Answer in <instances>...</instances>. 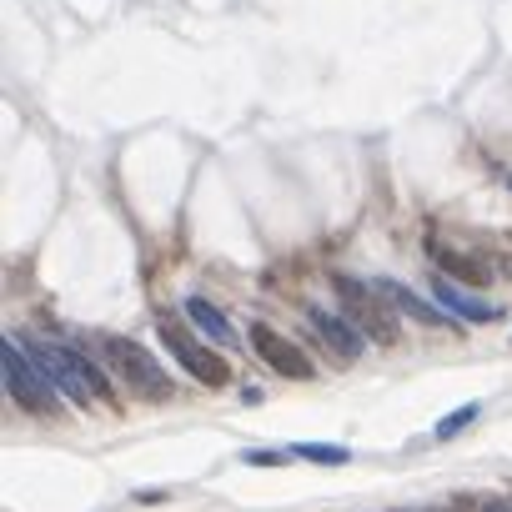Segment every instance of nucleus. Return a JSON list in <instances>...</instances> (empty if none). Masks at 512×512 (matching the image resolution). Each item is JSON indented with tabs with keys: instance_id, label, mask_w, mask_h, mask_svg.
<instances>
[{
	"instance_id": "nucleus-1",
	"label": "nucleus",
	"mask_w": 512,
	"mask_h": 512,
	"mask_svg": "<svg viewBox=\"0 0 512 512\" xmlns=\"http://www.w3.org/2000/svg\"><path fill=\"white\" fill-rule=\"evenodd\" d=\"M96 352H101V362H106L131 392H141V397H151V402H166V397H171V377L156 367L151 347H141V342H131V337H106Z\"/></svg>"
},
{
	"instance_id": "nucleus-2",
	"label": "nucleus",
	"mask_w": 512,
	"mask_h": 512,
	"mask_svg": "<svg viewBox=\"0 0 512 512\" xmlns=\"http://www.w3.org/2000/svg\"><path fill=\"white\" fill-rule=\"evenodd\" d=\"M0 367H6V387H11V397H16L26 412L51 417V412L61 407V402H56V382L26 357L21 337H6V347H0Z\"/></svg>"
},
{
	"instance_id": "nucleus-3",
	"label": "nucleus",
	"mask_w": 512,
	"mask_h": 512,
	"mask_svg": "<svg viewBox=\"0 0 512 512\" xmlns=\"http://www.w3.org/2000/svg\"><path fill=\"white\" fill-rule=\"evenodd\" d=\"M332 287H337V297H342V317H352L372 342H382V347H397V317L387 312V297L377 292V287H367V282H357V277H332Z\"/></svg>"
},
{
	"instance_id": "nucleus-4",
	"label": "nucleus",
	"mask_w": 512,
	"mask_h": 512,
	"mask_svg": "<svg viewBox=\"0 0 512 512\" xmlns=\"http://www.w3.org/2000/svg\"><path fill=\"white\" fill-rule=\"evenodd\" d=\"M161 347H171V357H176V362H181V367H186V372H191L201 387H226V382H231V367H226L216 352H206V347H201L191 332H181L171 317L161 322Z\"/></svg>"
},
{
	"instance_id": "nucleus-5",
	"label": "nucleus",
	"mask_w": 512,
	"mask_h": 512,
	"mask_svg": "<svg viewBox=\"0 0 512 512\" xmlns=\"http://www.w3.org/2000/svg\"><path fill=\"white\" fill-rule=\"evenodd\" d=\"M307 327L322 337V347H332L337 362H357V357L367 352L362 327H357L352 317H337V312H327V307H307Z\"/></svg>"
},
{
	"instance_id": "nucleus-6",
	"label": "nucleus",
	"mask_w": 512,
	"mask_h": 512,
	"mask_svg": "<svg viewBox=\"0 0 512 512\" xmlns=\"http://www.w3.org/2000/svg\"><path fill=\"white\" fill-rule=\"evenodd\" d=\"M251 347H256V357H262L272 372H282V377H297V382H307L312 377V362H307V352L302 347H292L282 332H272L267 322H256L251 327Z\"/></svg>"
},
{
	"instance_id": "nucleus-7",
	"label": "nucleus",
	"mask_w": 512,
	"mask_h": 512,
	"mask_svg": "<svg viewBox=\"0 0 512 512\" xmlns=\"http://www.w3.org/2000/svg\"><path fill=\"white\" fill-rule=\"evenodd\" d=\"M432 297H437L442 307H452L462 322H497V317H502V307H492V302H482V297H467L452 277H437V282H432Z\"/></svg>"
},
{
	"instance_id": "nucleus-8",
	"label": "nucleus",
	"mask_w": 512,
	"mask_h": 512,
	"mask_svg": "<svg viewBox=\"0 0 512 512\" xmlns=\"http://www.w3.org/2000/svg\"><path fill=\"white\" fill-rule=\"evenodd\" d=\"M372 287H377V292L387 297V307H397V312H407L412 322H427V327H447V317H442L437 307H427V302H422V297H417L412 287H402V282H387V277H377Z\"/></svg>"
},
{
	"instance_id": "nucleus-9",
	"label": "nucleus",
	"mask_w": 512,
	"mask_h": 512,
	"mask_svg": "<svg viewBox=\"0 0 512 512\" xmlns=\"http://www.w3.org/2000/svg\"><path fill=\"white\" fill-rule=\"evenodd\" d=\"M427 256L452 277V282H472V287H482L487 282V267H477L472 256H462V251H452V246H442V241H427Z\"/></svg>"
},
{
	"instance_id": "nucleus-10",
	"label": "nucleus",
	"mask_w": 512,
	"mask_h": 512,
	"mask_svg": "<svg viewBox=\"0 0 512 512\" xmlns=\"http://www.w3.org/2000/svg\"><path fill=\"white\" fill-rule=\"evenodd\" d=\"M186 317L206 332V337H216V342H226V347H236V327L206 302V297H186Z\"/></svg>"
},
{
	"instance_id": "nucleus-11",
	"label": "nucleus",
	"mask_w": 512,
	"mask_h": 512,
	"mask_svg": "<svg viewBox=\"0 0 512 512\" xmlns=\"http://www.w3.org/2000/svg\"><path fill=\"white\" fill-rule=\"evenodd\" d=\"M472 422H477V402H467V407L447 412V417L437 422V432H432V437H437V442H452V437H457V432H467Z\"/></svg>"
},
{
	"instance_id": "nucleus-12",
	"label": "nucleus",
	"mask_w": 512,
	"mask_h": 512,
	"mask_svg": "<svg viewBox=\"0 0 512 512\" xmlns=\"http://www.w3.org/2000/svg\"><path fill=\"white\" fill-rule=\"evenodd\" d=\"M292 457H307V462H347V447H332V442H297Z\"/></svg>"
},
{
	"instance_id": "nucleus-13",
	"label": "nucleus",
	"mask_w": 512,
	"mask_h": 512,
	"mask_svg": "<svg viewBox=\"0 0 512 512\" xmlns=\"http://www.w3.org/2000/svg\"><path fill=\"white\" fill-rule=\"evenodd\" d=\"M246 462H251V467H282L287 452H246Z\"/></svg>"
},
{
	"instance_id": "nucleus-14",
	"label": "nucleus",
	"mask_w": 512,
	"mask_h": 512,
	"mask_svg": "<svg viewBox=\"0 0 512 512\" xmlns=\"http://www.w3.org/2000/svg\"><path fill=\"white\" fill-rule=\"evenodd\" d=\"M482 512H512V502H507V497H492V502H487Z\"/></svg>"
},
{
	"instance_id": "nucleus-15",
	"label": "nucleus",
	"mask_w": 512,
	"mask_h": 512,
	"mask_svg": "<svg viewBox=\"0 0 512 512\" xmlns=\"http://www.w3.org/2000/svg\"><path fill=\"white\" fill-rule=\"evenodd\" d=\"M392 512H417V507H392Z\"/></svg>"
},
{
	"instance_id": "nucleus-16",
	"label": "nucleus",
	"mask_w": 512,
	"mask_h": 512,
	"mask_svg": "<svg viewBox=\"0 0 512 512\" xmlns=\"http://www.w3.org/2000/svg\"><path fill=\"white\" fill-rule=\"evenodd\" d=\"M452 512H467V507H452Z\"/></svg>"
},
{
	"instance_id": "nucleus-17",
	"label": "nucleus",
	"mask_w": 512,
	"mask_h": 512,
	"mask_svg": "<svg viewBox=\"0 0 512 512\" xmlns=\"http://www.w3.org/2000/svg\"><path fill=\"white\" fill-rule=\"evenodd\" d=\"M507 186H512V176H507Z\"/></svg>"
}]
</instances>
